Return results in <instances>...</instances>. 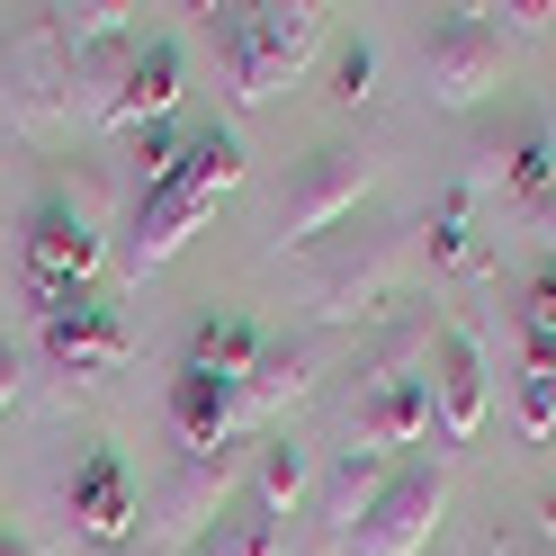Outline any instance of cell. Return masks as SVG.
<instances>
[{
  "instance_id": "obj_25",
  "label": "cell",
  "mask_w": 556,
  "mask_h": 556,
  "mask_svg": "<svg viewBox=\"0 0 556 556\" xmlns=\"http://www.w3.org/2000/svg\"><path fill=\"white\" fill-rule=\"evenodd\" d=\"M530 233H539V242H547V252H556V189H547V198L530 206Z\"/></svg>"
},
{
  "instance_id": "obj_22",
  "label": "cell",
  "mask_w": 556,
  "mask_h": 556,
  "mask_svg": "<svg viewBox=\"0 0 556 556\" xmlns=\"http://www.w3.org/2000/svg\"><path fill=\"white\" fill-rule=\"evenodd\" d=\"M368 81H377V46L351 37V46L332 54V99H368Z\"/></svg>"
},
{
  "instance_id": "obj_1",
  "label": "cell",
  "mask_w": 556,
  "mask_h": 556,
  "mask_svg": "<svg viewBox=\"0 0 556 556\" xmlns=\"http://www.w3.org/2000/svg\"><path fill=\"white\" fill-rule=\"evenodd\" d=\"M242 180V144H233V126H189V144H180V162L162 170V180L135 198V242H126V269L135 278H153V269H170L189 252V233L216 216V198Z\"/></svg>"
},
{
  "instance_id": "obj_26",
  "label": "cell",
  "mask_w": 556,
  "mask_h": 556,
  "mask_svg": "<svg viewBox=\"0 0 556 556\" xmlns=\"http://www.w3.org/2000/svg\"><path fill=\"white\" fill-rule=\"evenodd\" d=\"M0 556H37V547H27V539L10 530V520H0Z\"/></svg>"
},
{
  "instance_id": "obj_14",
  "label": "cell",
  "mask_w": 556,
  "mask_h": 556,
  "mask_svg": "<svg viewBox=\"0 0 556 556\" xmlns=\"http://www.w3.org/2000/svg\"><path fill=\"white\" fill-rule=\"evenodd\" d=\"M126 530H135V476H126L117 448H90V458L73 467V539L117 547Z\"/></svg>"
},
{
  "instance_id": "obj_11",
  "label": "cell",
  "mask_w": 556,
  "mask_h": 556,
  "mask_svg": "<svg viewBox=\"0 0 556 556\" xmlns=\"http://www.w3.org/2000/svg\"><path fill=\"white\" fill-rule=\"evenodd\" d=\"M395 458H377V448H341V467L324 476V503H315V539H305V556H332L359 539V520L377 511V494H387Z\"/></svg>"
},
{
  "instance_id": "obj_15",
  "label": "cell",
  "mask_w": 556,
  "mask_h": 556,
  "mask_svg": "<svg viewBox=\"0 0 556 556\" xmlns=\"http://www.w3.org/2000/svg\"><path fill=\"white\" fill-rule=\"evenodd\" d=\"M315 387V341H261L252 377H242V422H269L278 404H296Z\"/></svg>"
},
{
  "instance_id": "obj_9",
  "label": "cell",
  "mask_w": 556,
  "mask_h": 556,
  "mask_svg": "<svg viewBox=\"0 0 556 556\" xmlns=\"http://www.w3.org/2000/svg\"><path fill=\"white\" fill-rule=\"evenodd\" d=\"M484 404H494V377H484L476 332L431 324V431L440 440H476L484 431Z\"/></svg>"
},
{
  "instance_id": "obj_7",
  "label": "cell",
  "mask_w": 556,
  "mask_h": 556,
  "mask_svg": "<svg viewBox=\"0 0 556 556\" xmlns=\"http://www.w3.org/2000/svg\"><path fill=\"white\" fill-rule=\"evenodd\" d=\"M170 99H180V46L170 37H135L126 63H117V81L90 99L99 126H117V135H144V126H170Z\"/></svg>"
},
{
  "instance_id": "obj_17",
  "label": "cell",
  "mask_w": 556,
  "mask_h": 556,
  "mask_svg": "<svg viewBox=\"0 0 556 556\" xmlns=\"http://www.w3.org/2000/svg\"><path fill=\"white\" fill-rule=\"evenodd\" d=\"M422 242H431V261H440V269H476V261H484V233H476V198H467V189H448V198L431 206Z\"/></svg>"
},
{
  "instance_id": "obj_6",
  "label": "cell",
  "mask_w": 556,
  "mask_h": 556,
  "mask_svg": "<svg viewBox=\"0 0 556 556\" xmlns=\"http://www.w3.org/2000/svg\"><path fill=\"white\" fill-rule=\"evenodd\" d=\"M359 198H368V162H359V153H341V144L305 153L296 180H288V198H278V252L332 233L341 216H359Z\"/></svg>"
},
{
  "instance_id": "obj_3",
  "label": "cell",
  "mask_w": 556,
  "mask_h": 556,
  "mask_svg": "<svg viewBox=\"0 0 556 556\" xmlns=\"http://www.w3.org/2000/svg\"><path fill=\"white\" fill-rule=\"evenodd\" d=\"M18 269H27V305H37V315L90 296V269H99V225H90V206H73V198H37V206H27Z\"/></svg>"
},
{
  "instance_id": "obj_10",
  "label": "cell",
  "mask_w": 556,
  "mask_h": 556,
  "mask_svg": "<svg viewBox=\"0 0 556 556\" xmlns=\"http://www.w3.org/2000/svg\"><path fill=\"white\" fill-rule=\"evenodd\" d=\"M233 484H242V440H225V448H189L180 476L162 484V539L216 530V520L233 511Z\"/></svg>"
},
{
  "instance_id": "obj_13",
  "label": "cell",
  "mask_w": 556,
  "mask_h": 556,
  "mask_svg": "<svg viewBox=\"0 0 556 556\" xmlns=\"http://www.w3.org/2000/svg\"><path fill=\"white\" fill-rule=\"evenodd\" d=\"M170 431H180V448L242 440V377H216V368L180 359V377H170Z\"/></svg>"
},
{
  "instance_id": "obj_8",
  "label": "cell",
  "mask_w": 556,
  "mask_h": 556,
  "mask_svg": "<svg viewBox=\"0 0 556 556\" xmlns=\"http://www.w3.org/2000/svg\"><path fill=\"white\" fill-rule=\"evenodd\" d=\"M117 359H126V324H117V305L99 288L46 315V368L63 377V387H99Z\"/></svg>"
},
{
  "instance_id": "obj_23",
  "label": "cell",
  "mask_w": 556,
  "mask_h": 556,
  "mask_svg": "<svg viewBox=\"0 0 556 556\" xmlns=\"http://www.w3.org/2000/svg\"><path fill=\"white\" fill-rule=\"evenodd\" d=\"M484 18H503V27H520V37H539V27H556V10H539V0H511V10H484Z\"/></svg>"
},
{
  "instance_id": "obj_21",
  "label": "cell",
  "mask_w": 556,
  "mask_h": 556,
  "mask_svg": "<svg viewBox=\"0 0 556 556\" xmlns=\"http://www.w3.org/2000/svg\"><path fill=\"white\" fill-rule=\"evenodd\" d=\"M520 332H530V351H556V261L520 288Z\"/></svg>"
},
{
  "instance_id": "obj_19",
  "label": "cell",
  "mask_w": 556,
  "mask_h": 556,
  "mask_svg": "<svg viewBox=\"0 0 556 556\" xmlns=\"http://www.w3.org/2000/svg\"><path fill=\"white\" fill-rule=\"evenodd\" d=\"M198 556H278V520H269L252 494H242V503L216 520V530L198 539Z\"/></svg>"
},
{
  "instance_id": "obj_18",
  "label": "cell",
  "mask_w": 556,
  "mask_h": 556,
  "mask_svg": "<svg viewBox=\"0 0 556 556\" xmlns=\"http://www.w3.org/2000/svg\"><path fill=\"white\" fill-rule=\"evenodd\" d=\"M305 484H315V458H305L296 440H269V448H261V484H252V503H261L269 520H288V511L305 503Z\"/></svg>"
},
{
  "instance_id": "obj_16",
  "label": "cell",
  "mask_w": 556,
  "mask_h": 556,
  "mask_svg": "<svg viewBox=\"0 0 556 556\" xmlns=\"http://www.w3.org/2000/svg\"><path fill=\"white\" fill-rule=\"evenodd\" d=\"M252 359H261V332H252V315H206V324L189 332V368L252 377Z\"/></svg>"
},
{
  "instance_id": "obj_4",
  "label": "cell",
  "mask_w": 556,
  "mask_h": 556,
  "mask_svg": "<svg viewBox=\"0 0 556 556\" xmlns=\"http://www.w3.org/2000/svg\"><path fill=\"white\" fill-rule=\"evenodd\" d=\"M440 511H448V467L440 458H395V476H387V494H377V511L359 520L351 556H422Z\"/></svg>"
},
{
  "instance_id": "obj_2",
  "label": "cell",
  "mask_w": 556,
  "mask_h": 556,
  "mask_svg": "<svg viewBox=\"0 0 556 556\" xmlns=\"http://www.w3.org/2000/svg\"><path fill=\"white\" fill-rule=\"evenodd\" d=\"M206 37H216V63H225V81L242 109H269L278 90H288L305 73V54L324 46V10H206Z\"/></svg>"
},
{
  "instance_id": "obj_20",
  "label": "cell",
  "mask_w": 556,
  "mask_h": 556,
  "mask_svg": "<svg viewBox=\"0 0 556 556\" xmlns=\"http://www.w3.org/2000/svg\"><path fill=\"white\" fill-rule=\"evenodd\" d=\"M520 431L556 440V359H520Z\"/></svg>"
},
{
  "instance_id": "obj_24",
  "label": "cell",
  "mask_w": 556,
  "mask_h": 556,
  "mask_svg": "<svg viewBox=\"0 0 556 556\" xmlns=\"http://www.w3.org/2000/svg\"><path fill=\"white\" fill-rule=\"evenodd\" d=\"M18 387H27V377H18V351H10V341H0V413L18 404Z\"/></svg>"
},
{
  "instance_id": "obj_12",
  "label": "cell",
  "mask_w": 556,
  "mask_h": 556,
  "mask_svg": "<svg viewBox=\"0 0 556 556\" xmlns=\"http://www.w3.org/2000/svg\"><path fill=\"white\" fill-rule=\"evenodd\" d=\"M395 278H404V233H368V252H341L324 269V288H315V315L341 324V315H377V305L395 296Z\"/></svg>"
},
{
  "instance_id": "obj_5",
  "label": "cell",
  "mask_w": 556,
  "mask_h": 556,
  "mask_svg": "<svg viewBox=\"0 0 556 556\" xmlns=\"http://www.w3.org/2000/svg\"><path fill=\"white\" fill-rule=\"evenodd\" d=\"M422 90L440 109H476V99L503 90V27L484 10H458L448 27H431V54H422Z\"/></svg>"
}]
</instances>
